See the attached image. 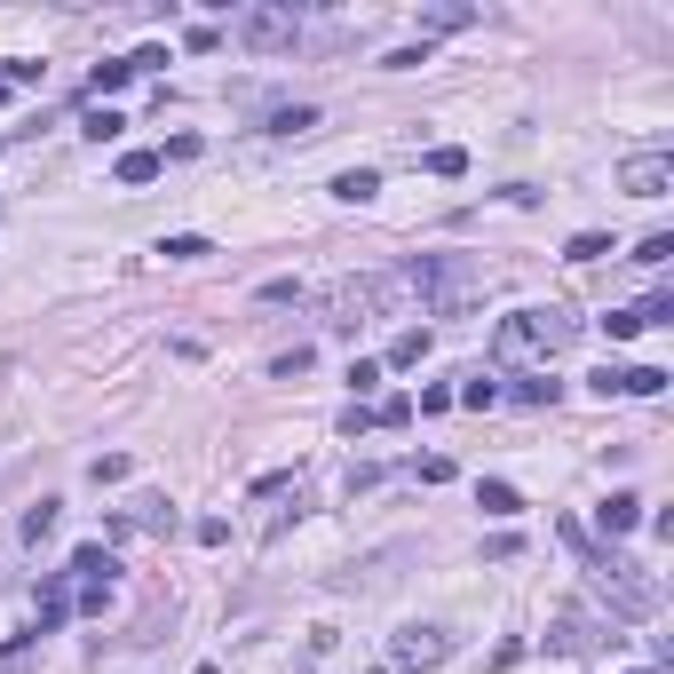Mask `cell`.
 Listing matches in <instances>:
<instances>
[{
  "instance_id": "484cf974",
  "label": "cell",
  "mask_w": 674,
  "mask_h": 674,
  "mask_svg": "<svg viewBox=\"0 0 674 674\" xmlns=\"http://www.w3.org/2000/svg\"><path fill=\"white\" fill-rule=\"evenodd\" d=\"M460 24H476V8H429V32H460Z\"/></svg>"
},
{
  "instance_id": "6da1fadb",
  "label": "cell",
  "mask_w": 674,
  "mask_h": 674,
  "mask_svg": "<svg viewBox=\"0 0 674 674\" xmlns=\"http://www.w3.org/2000/svg\"><path fill=\"white\" fill-rule=\"evenodd\" d=\"M579 341V318L563 310V302H540V310H516V318H500V334H492V357L500 365H532V357H556Z\"/></svg>"
},
{
  "instance_id": "4fadbf2b",
  "label": "cell",
  "mask_w": 674,
  "mask_h": 674,
  "mask_svg": "<svg viewBox=\"0 0 674 674\" xmlns=\"http://www.w3.org/2000/svg\"><path fill=\"white\" fill-rule=\"evenodd\" d=\"M72 571H80V579H96V587H112V548H96V540H88V548H72Z\"/></svg>"
},
{
  "instance_id": "ffe728a7",
  "label": "cell",
  "mask_w": 674,
  "mask_h": 674,
  "mask_svg": "<svg viewBox=\"0 0 674 674\" xmlns=\"http://www.w3.org/2000/svg\"><path fill=\"white\" fill-rule=\"evenodd\" d=\"M603 254H611V238H603V230H579V238L563 246V262H603Z\"/></svg>"
},
{
  "instance_id": "52a82bcc",
  "label": "cell",
  "mask_w": 674,
  "mask_h": 674,
  "mask_svg": "<svg viewBox=\"0 0 674 674\" xmlns=\"http://www.w3.org/2000/svg\"><path fill=\"white\" fill-rule=\"evenodd\" d=\"M595 643H603V627H595L587 611H563L556 627H548V651H563V659H587Z\"/></svg>"
},
{
  "instance_id": "5bb4252c",
  "label": "cell",
  "mask_w": 674,
  "mask_h": 674,
  "mask_svg": "<svg viewBox=\"0 0 674 674\" xmlns=\"http://www.w3.org/2000/svg\"><path fill=\"white\" fill-rule=\"evenodd\" d=\"M159 254H167V262H207L215 246H207L199 230H175V238H159Z\"/></svg>"
},
{
  "instance_id": "3957f363",
  "label": "cell",
  "mask_w": 674,
  "mask_h": 674,
  "mask_svg": "<svg viewBox=\"0 0 674 674\" xmlns=\"http://www.w3.org/2000/svg\"><path fill=\"white\" fill-rule=\"evenodd\" d=\"M397 294H405L397 278H341V286H326V294H318V310H326V326H341V334H349L365 310H381V302H397Z\"/></svg>"
},
{
  "instance_id": "7a4b0ae2",
  "label": "cell",
  "mask_w": 674,
  "mask_h": 674,
  "mask_svg": "<svg viewBox=\"0 0 674 674\" xmlns=\"http://www.w3.org/2000/svg\"><path fill=\"white\" fill-rule=\"evenodd\" d=\"M587 587L611 603V619H627V627H643V619H659V579L643 571V563H627V556H587Z\"/></svg>"
},
{
  "instance_id": "1f68e13d",
  "label": "cell",
  "mask_w": 674,
  "mask_h": 674,
  "mask_svg": "<svg viewBox=\"0 0 674 674\" xmlns=\"http://www.w3.org/2000/svg\"><path fill=\"white\" fill-rule=\"evenodd\" d=\"M667 254H674V238H667V230H651V238L635 246V262H667Z\"/></svg>"
},
{
  "instance_id": "f1b7e54d",
  "label": "cell",
  "mask_w": 674,
  "mask_h": 674,
  "mask_svg": "<svg viewBox=\"0 0 674 674\" xmlns=\"http://www.w3.org/2000/svg\"><path fill=\"white\" fill-rule=\"evenodd\" d=\"M183 48H199V56H215V48H223V32H215V24H191V32H183Z\"/></svg>"
},
{
  "instance_id": "9a60e30c",
  "label": "cell",
  "mask_w": 674,
  "mask_h": 674,
  "mask_svg": "<svg viewBox=\"0 0 674 674\" xmlns=\"http://www.w3.org/2000/svg\"><path fill=\"white\" fill-rule=\"evenodd\" d=\"M476 508H484V516H516L524 500H516V484H500V476H492V484H476Z\"/></svg>"
},
{
  "instance_id": "8992f818",
  "label": "cell",
  "mask_w": 674,
  "mask_h": 674,
  "mask_svg": "<svg viewBox=\"0 0 674 674\" xmlns=\"http://www.w3.org/2000/svg\"><path fill=\"white\" fill-rule=\"evenodd\" d=\"M674 183V159L667 151H635V159H619V191H635V199H667Z\"/></svg>"
},
{
  "instance_id": "e575fe53",
  "label": "cell",
  "mask_w": 674,
  "mask_h": 674,
  "mask_svg": "<svg viewBox=\"0 0 674 674\" xmlns=\"http://www.w3.org/2000/svg\"><path fill=\"white\" fill-rule=\"evenodd\" d=\"M635 674H659V667H635Z\"/></svg>"
},
{
  "instance_id": "2e32d148",
  "label": "cell",
  "mask_w": 674,
  "mask_h": 674,
  "mask_svg": "<svg viewBox=\"0 0 674 674\" xmlns=\"http://www.w3.org/2000/svg\"><path fill=\"white\" fill-rule=\"evenodd\" d=\"M508 397H516V405H556V397H563V381H548V373H524Z\"/></svg>"
},
{
  "instance_id": "d6a6232c",
  "label": "cell",
  "mask_w": 674,
  "mask_h": 674,
  "mask_svg": "<svg viewBox=\"0 0 674 674\" xmlns=\"http://www.w3.org/2000/svg\"><path fill=\"white\" fill-rule=\"evenodd\" d=\"M603 326H611V341H635V334H643V318H635V310H611Z\"/></svg>"
},
{
  "instance_id": "30bf717a",
  "label": "cell",
  "mask_w": 674,
  "mask_h": 674,
  "mask_svg": "<svg viewBox=\"0 0 674 674\" xmlns=\"http://www.w3.org/2000/svg\"><path fill=\"white\" fill-rule=\"evenodd\" d=\"M64 619H72V587H64V579H48V595H40V619H32V635H56Z\"/></svg>"
},
{
  "instance_id": "603a6c76",
  "label": "cell",
  "mask_w": 674,
  "mask_h": 674,
  "mask_svg": "<svg viewBox=\"0 0 674 674\" xmlns=\"http://www.w3.org/2000/svg\"><path fill=\"white\" fill-rule=\"evenodd\" d=\"M270 127H278V135H310V127H318V112H310V104H294V112H278Z\"/></svg>"
},
{
  "instance_id": "cb8c5ba5",
  "label": "cell",
  "mask_w": 674,
  "mask_h": 674,
  "mask_svg": "<svg viewBox=\"0 0 674 674\" xmlns=\"http://www.w3.org/2000/svg\"><path fill=\"white\" fill-rule=\"evenodd\" d=\"M119 127H127V119H119V112H112V104H96V112H88V135H96V143H112Z\"/></svg>"
},
{
  "instance_id": "277c9868",
  "label": "cell",
  "mask_w": 674,
  "mask_h": 674,
  "mask_svg": "<svg viewBox=\"0 0 674 674\" xmlns=\"http://www.w3.org/2000/svg\"><path fill=\"white\" fill-rule=\"evenodd\" d=\"M230 40L254 48V56H278V48L302 40V16H294V8H238V16H230Z\"/></svg>"
},
{
  "instance_id": "8fae6325",
  "label": "cell",
  "mask_w": 674,
  "mask_h": 674,
  "mask_svg": "<svg viewBox=\"0 0 674 674\" xmlns=\"http://www.w3.org/2000/svg\"><path fill=\"white\" fill-rule=\"evenodd\" d=\"M373 191H381V175H373V167H349V175H334V199H341V207H365Z\"/></svg>"
},
{
  "instance_id": "d4e9b609",
  "label": "cell",
  "mask_w": 674,
  "mask_h": 674,
  "mask_svg": "<svg viewBox=\"0 0 674 674\" xmlns=\"http://www.w3.org/2000/svg\"><path fill=\"white\" fill-rule=\"evenodd\" d=\"M48 532H56V500H40V508L24 516V540H48Z\"/></svg>"
},
{
  "instance_id": "7c38bea8",
  "label": "cell",
  "mask_w": 674,
  "mask_h": 674,
  "mask_svg": "<svg viewBox=\"0 0 674 674\" xmlns=\"http://www.w3.org/2000/svg\"><path fill=\"white\" fill-rule=\"evenodd\" d=\"M452 405H468V413H484V405H500V381H492V373H468V381L452 389Z\"/></svg>"
},
{
  "instance_id": "ac0fdd59",
  "label": "cell",
  "mask_w": 674,
  "mask_h": 674,
  "mask_svg": "<svg viewBox=\"0 0 674 674\" xmlns=\"http://www.w3.org/2000/svg\"><path fill=\"white\" fill-rule=\"evenodd\" d=\"M421 357H429V334H421V326H413V334H397V341H389V365H397V373H413Z\"/></svg>"
},
{
  "instance_id": "f546056e",
  "label": "cell",
  "mask_w": 674,
  "mask_h": 674,
  "mask_svg": "<svg viewBox=\"0 0 674 674\" xmlns=\"http://www.w3.org/2000/svg\"><path fill=\"white\" fill-rule=\"evenodd\" d=\"M254 302H302V278H270V286H262Z\"/></svg>"
},
{
  "instance_id": "d6986e66",
  "label": "cell",
  "mask_w": 674,
  "mask_h": 674,
  "mask_svg": "<svg viewBox=\"0 0 674 674\" xmlns=\"http://www.w3.org/2000/svg\"><path fill=\"white\" fill-rule=\"evenodd\" d=\"M151 175H167V167H159V151H127V159H119V183H127V191H135V183H151Z\"/></svg>"
},
{
  "instance_id": "7402d4cb",
  "label": "cell",
  "mask_w": 674,
  "mask_h": 674,
  "mask_svg": "<svg viewBox=\"0 0 674 674\" xmlns=\"http://www.w3.org/2000/svg\"><path fill=\"white\" fill-rule=\"evenodd\" d=\"M405 421H413V397H381L373 405V429H405Z\"/></svg>"
},
{
  "instance_id": "4316f807",
  "label": "cell",
  "mask_w": 674,
  "mask_h": 674,
  "mask_svg": "<svg viewBox=\"0 0 674 674\" xmlns=\"http://www.w3.org/2000/svg\"><path fill=\"white\" fill-rule=\"evenodd\" d=\"M635 318H643V326H674V294H651V302H643Z\"/></svg>"
},
{
  "instance_id": "83f0119b",
  "label": "cell",
  "mask_w": 674,
  "mask_h": 674,
  "mask_svg": "<svg viewBox=\"0 0 674 674\" xmlns=\"http://www.w3.org/2000/svg\"><path fill=\"white\" fill-rule=\"evenodd\" d=\"M88 476H96V484H127V452H104V460H96Z\"/></svg>"
},
{
  "instance_id": "e0dca14e",
  "label": "cell",
  "mask_w": 674,
  "mask_h": 674,
  "mask_svg": "<svg viewBox=\"0 0 674 674\" xmlns=\"http://www.w3.org/2000/svg\"><path fill=\"white\" fill-rule=\"evenodd\" d=\"M127 80H135V64H127V56H119V64H96V72H88V96H119Z\"/></svg>"
},
{
  "instance_id": "9c48e42d",
  "label": "cell",
  "mask_w": 674,
  "mask_h": 674,
  "mask_svg": "<svg viewBox=\"0 0 674 674\" xmlns=\"http://www.w3.org/2000/svg\"><path fill=\"white\" fill-rule=\"evenodd\" d=\"M595 524H603V540H619V532H635V524H643V500H635V492H611V500L595 508Z\"/></svg>"
},
{
  "instance_id": "44dd1931",
  "label": "cell",
  "mask_w": 674,
  "mask_h": 674,
  "mask_svg": "<svg viewBox=\"0 0 674 674\" xmlns=\"http://www.w3.org/2000/svg\"><path fill=\"white\" fill-rule=\"evenodd\" d=\"M429 175H468V151H460V143H437V151H429Z\"/></svg>"
},
{
  "instance_id": "5b68a950",
  "label": "cell",
  "mask_w": 674,
  "mask_h": 674,
  "mask_svg": "<svg viewBox=\"0 0 674 674\" xmlns=\"http://www.w3.org/2000/svg\"><path fill=\"white\" fill-rule=\"evenodd\" d=\"M389 659L413 667V674H429V667H445V659H452V635H445V627H397Z\"/></svg>"
},
{
  "instance_id": "836d02e7",
  "label": "cell",
  "mask_w": 674,
  "mask_h": 674,
  "mask_svg": "<svg viewBox=\"0 0 674 674\" xmlns=\"http://www.w3.org/2000/svg\"><path fill=\"white\" fill-rule=\"evenodd\" d=\"M24 659H32V643H16V651H0V674H24Z\"/></svg>"
},
{
  "instance_id": "4dcf8cb0",
  "label": "cell",
  "mask_w": 674,
  "mask_h": 674,
  "mask_svg": "<svg viewBox=\"0 0 674 674\" xmlns=\"http://www.w3.org/2000/svg\"><path fill=\"white\" fill-rule=\"evenodd\" d=\"M270 373H278V381H294V373H310V349H286V357H270Z\"/></svg>"
},
{
  "instance_id": "ba28073f",
  "label": "cell",
  "mask_w": 674,
  "mask_h": 674,
  "mask_svg": "<svg viewBox=\"0 0 674 674\" xmlns=\"http://www.w3.org/2000/svg\"><path fill=\"white\" fill-rule=\"evenodd\" d=\"M112 532H175V508H167L159 492H143V500H127V508H119Z\"/></svg>"
}]
</instances>
